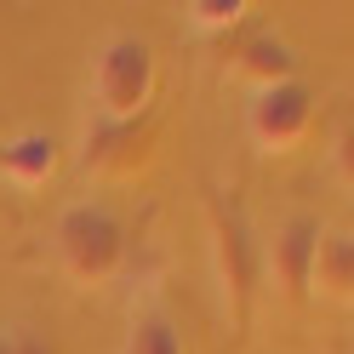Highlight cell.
<instances>
[{
    "label": "cell",
    "mask_w": 354,
    "mask_h": 354,
    "mask_svg": "<svg viewBox=\"0 0 354 354\" xmlns=\"http://www.w3.org/2000/svg\"><path fill=\"white\" fill-rule=\"evenodd\" d=\"M246 131L263 154H292L308 143L315 131V92L303 80H286V86H269L257 92L252 109H246Z\"/></svg>",
    "instance_id": "5b68a950"
},
{
    "label": "cell",
    "mask_w": 354,
    "mask_h": 354,
    "mask_svg": "<svg viewBox=\"0 0 354 354\" xmlns=\"http://www.w3.org/2000/svg\"><path fill=\"white\" fill-rule=\"evenodd\" d=\"M229 75H234V80H246V86H257V92H269V86L297 80V52H292V40H286V35L257 29V35H246V40L234 46Z\"/></svg>",
    "instance_id": "52a82bcc"
},
{
    "label": "cell",
    "mask_w": 354,
    "mask_h": 354,
    "mask_svg": "<svg viewBox=\"0 0 354 354\" xmlns=\"http://www.w3.org/2000/svg\"><path fill=\"white\" fill-rule=\"evenodd\" d=\"M57 263L75 286H103L126 263V223L103 201H75L57 217Z\"/></svg>",
    "instance_id": "7a4b0ae2"
},
{
    "label": "cell",
    "mask_w": 354,
    "mask_h": 354,
    "mask_svg": "<svg viewBox=\"0 0 354 354\" xmlns=\"http://www.w3.org/2000/svg\"><path fill=\"white\" fill-rule=\"evenodd\" d=\"M183 12H189L194 29H234L252 6H246V0H189Z\"/></svg>",
    "instance_id": "8fae6325"
},
{
    "label": "cell",
    "mask_w": 354,
    "mask_h": 354,
    "mask_svg": "<svg viewBox=\"0 0 354 354\" xmlns=\"http://www.w3.org/2000/svg\"><path fill=\"white\" fill-rule=\"evenodd\" d=\"M0 177H6L12 189H46L57 177V138L52 131H17V138L0 143Z\"/></svg>",
    "instance_id": "ba28073f"
},
{
    "label": "cell",
    "mask_w": 354,
    "mask_h": 354,
    "mask_svg": "<svg viewBox=\"0 0 354 354\" xmlns=\"http://www.w3.org/2000/svg\"><path fill=\"white\" fill-rule=\"evenodd\" d=\"M315 292L331 297V303H348V297H354V229L320 234V252H315Z\"/></svg>",
    "instance_id": "9c48e42d"
},
{
    "label": "cell",
    "mask_w": 354,
    "mask_h": 354,
    "mask_svg": "<svg viewBox=\"0 0 354 354\" xmlns=\"http://www.w3.org/2000/svg\"><path fill=\"white\" fill-rule=\"evenodd\" d=\"M160 92V63L143 35H109L92 57V115L138 120Z\"/></svg>",
    "instance_id": "6da1fadb"
},
{
    "label": "cell",
    "mask_w": 354,
    "mask_h": 354,
    "mask_svg": "<svg viewBox=\"0 0 354 354\" xmlns=\"http://www.w3.org/2000/svg\"><path fill=\"white\" fill-rule=\"evenodd\" d=\"M331 171H337V183L354 194V120L331 138Z\"/></svg>",
    "instance_id": "7c38bea8"
},
{
    "label": "cell",
    "mask_w": 354,
    "mask_h": 354,
    "mask_svg": "<svg viewBox=\"0 0 354 354\" xmlns=\"http://www.w3.org/2000/svg\"><path fill=\"white\" fill-rule=\"evenodd\" d=\"M120 354H189V348H183V331H177V320L166 308H143V315L131 320Z\"/></svg>",
    "instance_id": "30bf717a"
},
{
    "label": "cell",
    "mask_w": 354,
    "mask_h": 354,
    "mask_svg": "<svg viewBox=\"0 0 354 354\" xmlns=\"http://www.w3.org/2000/svg\"><path fill=\"white\" fill-rule=\"evenodd\" d=\"M17 354H63L46 331H17Z\"/></svg>",
    "instance_id": "4fadbf2b"
},
{
    "label": "cell",
    "mask_w": 354,
    "mask_h": 354,
    "mask_svg": "<svg viewBox=\"0 0 354 354\" xmlns=\"http://www.w3.org/2000/svg\"><path fill=\"white\" fill-rule=\"evenodd\" d=\"M212 257H217V286H223L229 320L234 331L252 326V303H257V274H263V252L257 234L246 223V212L223 194H212Z\"/></svg>",
    "instance_id": "3957f363"
},
{
    "label": "cell",
    "mask_w": 354,
    "mask_h": 354,
    "mask_svg": "<svg viewBox=\"0 0 354 354\" xmlns=\"http://www.w3.org/2000/svg\"><path fill=\"white\" fill-rule=\"evenodd\" d=\"M0 354H17V331H0Z\"/></svg>",
    "instance_id": "5bb4252c"
},
{
    "label": "cell",
    "mask_w": 354,
    "mask_h": 354,
    "mask_svg": "<svg viewBox=\"0 0 354 354\" xmlns=\"http://www.w3.org/2000/svg\"><path fill=\"white\" fill-rule=\"evenodd\" d=\"M154 149H160V126L154 115H138V120H109V115H92L80 131V166L86 177H103V183H131L154 166Z\"/></svg>",
    "instance_id": "277c9868"
},
{
    "label": "cell",
    "mask_w": 354,
    "mask_h": 354,
    "mask_svg": "<svg viewBox=\"0 0 354 354\" xmlns=\"http://www.w3.org/2000/svg\"><path fill=\"white\" fill-rule=\"evenodd\" d=\"M320 223L308 212H292L286 223L269 234V280H274V292L286 303H303L308 292H315V252H320Z\"/></svg>",
    "instance_id": "8992f818"
}]
</instances>
